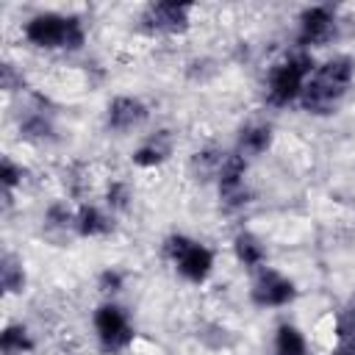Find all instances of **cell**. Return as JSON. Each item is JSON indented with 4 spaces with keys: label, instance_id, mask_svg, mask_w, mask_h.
<instances>
[{
    "label": "cell",
    "instance_id": "1",
    "mask_svg": "<svg viewBox=\"0 0 355 355\" xmlns=\"http://www.w3.org/2000/svg\"><path fill=\"white\" fill-rule=\"evenodd\" d=\"M355 78V61L349 55H336L324 64H319L311 78L305 80V89L300 94L302 108L308 114H333L341 97L347 94L349 83Z\"/></svg>",
    "mask_w": 355,
    "mask_h": 355
},
{
    "label": "cell",
    "instance_id": "2",
    "mask_svg": "<svg viewBox=\"0 0 355 355\" xmlns=\"http://www.w3.org/2000/svg\"><path fill=\"white\" fill-rule=\"evenodd\" d=\"M25 36L31 44L44 47V50H80L86 42V31L80 17H64V14H36L25 25Z\"/></svg>",
    "mask_w": 355,
    "mask_h": 355
},
{
    "label": "cell",
    "instance_id": "3",
    "mask_svg": "<svg viewBox=\"0 0 355 355\" xmlns=\"http://www.w3.org/2000/svg\"><path fill=\"white\" fill-rule=\"evenodd\" d=\"M316 69L313 58L308 53H291L286 55L283 61H277L269 72V80H266V97L272 105H288L294 103L302 89H305V80L311 78V72Z\"/></svg>",
    "mask_w": 355,
    "mask_h": 355
},
{
    "label": "cell",
    "instance_id": "4",
    "mask_svg": "<svg viewBox=\"0 0 355 355\" xmlns=\"http://www.w3.org/2000/svg\"><path fill=\"white\" fill-rule=\"evenodd\" d=\"M164 252L178 266V272L191 283H202L214 269V252L189 236H169L164 241Z\"/></svg>",
    "mask_w": 355,
    "mask_h": 355
},
{
    "label": "cell",
    "instance_id": "5",
    "mask_svg": "<svg viewBox=\"0 0 355 355\" xmlns=\"http://www.w3.org/2000/svg\"><path fill=\"white\" fill-rule=\"evenodd\" d=\"M94 330H97L100 347L105 352H122L133 341V327H130L125 311L111 302H105L94 311Z\"/></svg>",
    "mask_w": 355,
    "mask_h": 355
},
{
    "label": "cell",
    "instance_id": "6",
    "mask_svg": "<svg viewBox=\"0 0 355 355\" xmlns=\"http://www.w3.org/2000/svg\"><path fill=\"white\" fill-rule=\"evenodd\" d=\"M189 17H191V3L161 0L144 8L141 28L150 33H183L189 28Z\"/></svg>",
    "mask_w": 355,
    "mask_h": 355
},
{
    "label": "cell",
    "instance_id": "7",
    "mask_svg": "<svg viewBox=\"0 0 355 355\" xmlns=\"http://www.w3.org/2000/svg\"><path fill=\"white\" fill-rule=\"evenodd\" d=\"M336 8L333 6H308L300 14V31H297V44L300 47H319L327 44L336 36Z\"/></svg>",
    "mask_w": 355,
    "mask_h": 355
},
{
    "label": "cell",
    "instance_id": "8",
    "mask_svg": "<svg viewBox=\"0 0 355 355\" xmlns=\"http://www.w3.org/2000/svg\"><path fill=\"white\" fill-rule=\"evenodd\" d=\"M294 297H297V286L286 275H280L275 269H266V266L258 272V277L250 288V300L258 308H283Z\"/></svg>",
    "mask_w": 355,
    "mask_h": 355
},
{
    "label": "cell",
    "instance_id": "9",
    "mask_svg": "<svg viewBox=\"0 0 355 355\" xmlns=\"http://www.w3.org/2000/svg\"><path fill=\"white\" fill-rule=\"evenodd\" d=\"M244 175H247V161L239 153H225V158L219 164V172H216L219 197H222L225 205L239 208V205L250 202V191H247Z\"/></svg>",
    "mask_w": 355,
    "mask_h": 355
},
{
    "label": "cell",
    "instance_id": "10",
    "mask_svg": "<svg viewBox=\"0 0 355 355\" xmlns=\"http://www.w3.org/2000/svg\"><path fill=\"white\" fill-rule=\"evenodd\" d=\"M147 105L139 100V97H130V94H119L108 103V111H105V125L116 133H128V130H136L144 119H147Z\"/></svg>",
    "mask_w": 355,
    "mask_h": 355
},
{
    "label": "cell",
    "instance_id": "11",
    "mask_svg": "<svg viewBox=\"0 0 355 355\" xmlns=\"http://www.w3.org/2000/svg\"><path fill=\"white\" fill-rule=\"evenodd\" d=\"M169 155H172V133H169V130H158V133H153L144 144H139V147L133 150V164L150 169V166L164 164Z\"/></svg>",
    "mask_w": 355,
    "mask_h": 355
},
{
    "label": "cell",
    "instance_id": "12",
    "mask_svg": "<svg viewBox=\"0 0 355 355\" xmlns=\"http://www.w3.org/2000/svg\"><path fill=\"white\" fill-rule=\"evenodd\" d=\"M269 144H272V128L263 125V122H250V125H244L241 133H239V150H236V153H239L241 158H247V155H261V153L269 150Z\"/></svg>",
    "mask_w": 355,
    "mask_h": 355
},
{
    "label": "cell",
    "instance_id": "13",
    "mask_svg": "<svg viewBox=\"0 0 355 355\" xmlns=\"http://www.w3.org/2000/svg\"><path fill=\"white\" fill-rule=\"evenodd\" d=\"M111 219L100 211V208H94V205H80L78 208V214H75V230L83 236V239H94V236H105V233H111Z\"/></svg>",
    "mask_w": 355,
    "mask_h": 355
},
{
    "label": "cell",
    "instance_id": "14",
    "mask_svg": "<svg viewBox=\"0 0 355 355\" xmlns=\"http://www.w3.org/2000/svg\"><path fill=\"white\" fill-rule=\"evenodd\" d=\"M233 252H236L239 263H244L247 269H258V266L266 263V250H263L261 239L252 236V233H247V230L233 239Z\"/></svg>",
    "mask_w": 355,
    "mask_h": 355
},
{
    "label": "cell",
    "instance_id": "15",
    "mask_svg": "<svg viewBox=\"0 0 355 355\" xmlns=\"http://www.w3.org/2000/svg\"><path fill=\"white\" fill-rule=\"evenodd\" d=\"M33 349V338L22 324H6L0 333V352L3 355H25Z\"/></svg>",
    "mask_w": 355,
    "mask_h": 355
},
{
    "label": "cell",
    "instance_id": "16",
    "mask_svg": "<svg viewBox=\"0 0 355 355\" xmlns=\"http://www.w3.org/2000/svg\"><path fill=\"white\" fill-rule=\"evenodd\" d=\"M275 355H308L305 336L294 324H280L275 333Z\"/></svg>",
    "mask_w": 355,
    "mask_h": 355
},
{
    "label": "cell",
    "instance_id": "17",
    "mask_svg": "<svg viewBox=\"0 0 355 355\" xmlns=\"http://www.w3.org/2000/svg\"><path fill=\"white\" fill-rule=\"evenodd\" d=\"M0 283H3L6 294H17L25 286V269L17 261V255H11V252H6L0 261Z\"/></svg>",
    "mask_w": 355,
    "mask_h": 355
},
{
    "label": "cell",
    "instance_id": "18",
    "mask_svg": "<svg viewBox=\"0 0 355 355\" xmlns=\"http://www.w3.org/2000/svg\"><path fill=\"white\" fill-rule=\"evenodd\" d=\"M19 130H22L28 139H50V136H53V122H50L42 111H33V114H28V116L22 119Z\"/></svg>",
    "mask_w": 355,
    "mask_h": 355
},
{
    "label": "cell",
    "instance_id": "19",
    "mask_svg": "<svg viewBox=\"0 0 355 355\" xmlns=\"http://www.w3.org/2000/svg\"><path fill=\"white\" fill-rule=\"evenodd\" d=\"M47 225H53V227H69V225H75V214L64 205V202H55V205H50L47 208Z\"/></svg>",
    "mask_w": 355,
    "mask_h": 355
},
{
    "label": "cell",
    "instance_id": "20",
    "mask_svg": "<svg viewBox=\"0 0 355 355\" xmlns=\"http://www.w3.org/2000/svg\"><path fill=\"white\" fill-rule=\"evenodd\" d=\"M128 202H130V189H128V183L114 180V183L108 186V205L116 208V211H125Z\"/></svg>",
    "mask_w": 355,
    "mask_h": 355
},
{
    "label": "cell",
    "instance_id": "21",
    "mask_svg": "<svg viewBox=\"0 0 355 355\" xmlns=\"http://www.w3.org/2000/svg\"><path fill=\"white\" fill-rule=\"evenodd\" d=\"M0 83H3V89L6 92H17V89H25V78L14 69V64H3L0 67Z\"/></svg>",
    "mask_w": 355,
    "mask_h": 355
},
{
    "label": "cell",
    "instance_id": "22",
    "mask_svg": "<svg viewBox=\"0 0 355 355\" xmlns=\"http://www.w3.org/2000/svg\"><path fill=\"white\" fill-rule=\"evenodd\" d=\"M0 180H3V189L11 191V189L22 180V169H19L11 158H3V164H0Z\"/></svg>",
    "mask_w": 355,
    "mask_h": 355
},
{
    "label": "cell",
    "instance_id": "23",
    "mask_svg": "<svg viewBox=\"0 0 355 355\" xmlns=\"http://www.w3.org/2000/svg\"><path fill=\"white\" fill-rule=\"evenodd\" d=\"M122 286H125L122 272H116V269H105V272L100 275V288H103V291H119Z\"/></svg>",
    "mask_w": 355,
    "mask_h": 355
},
{
    "label": "cell",
    "instance_id": "24",
    "mask_svg": "<svg viewBox=\"0 0 355 355\" xmlns=\"http://www.w3.org/2000/svg\"><path fill=\"white\" fill-rule=\"evenodd\" d=\"M333 355H355V338H341V344L333 349Z\"/></svg>",
    "mask_w": 355,
    "mask_h": 355
}]
</instances>
